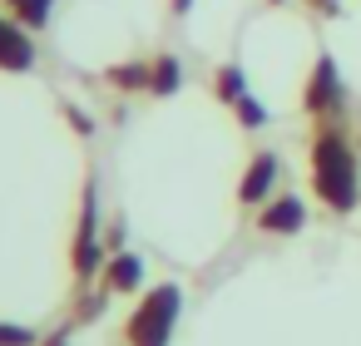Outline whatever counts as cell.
<instances>
[{"mask_svg": "<svg viewBox=\"0 0 361 346\" xmlns=\"http://www.w3.org/2000/svg\"><path fill=\"white\" fill-rule=\"evenodd\" d=\"M0 11H6L16 25H25L30 35H40L55 20V0H0Z\"/></svg>", "mask_w": 361, "mask_h": 346, "instance_id": "obj_11", "label": "cell"}, {"mask_svg": "<svg viewBox=\"0 0 361 346\" xmlns=\"http://www.w3.org/2000/svg\"><path fill=\"white\" fill-rule=\"evenodd\" d=\"M213 99L218 104H238V99H247V75H243V65L238 60H228V65H218L213 70Z\"/></svg>", "mask_w": 361, "mask_h": 346, "instance_id": "obj_12", "label": "cell"}, {"mask_svg": "<svg viewBox=\"0 0 361 346\" xmlns=\"http://www.w3.org/2000/svg\"><path fill=\"white\" fill-rule=\"evenodd\" d=\"M307 168H312V198L326 213H336V218L356 213V203H361V159H356L341 119H317L312 124Z\"/></svg>", "mask_w": 361, "mask_h": 346, "instance_id": "obj_1", "label": "cell"}, {"mask_svg": "<svg viewBox=\"0 0 361 346\" xmlns=\"http://www.w3.org/2000/svg\"><path fill=\"white\" fill-rule=\"evenodd\" d=\"M277 178H282V159H277L272 149L247 154V168H243V178H238V203L257 213V208L277 193Z\"/></svg>", "mask_w": 361, "mask_h": 346, "instance_id": "obj_5", "label": "cell"}, {"mask_svg": "<svg viewBox=\"0 0 361 346\" xmlns=\"http://www.w3.org/2000/svg\"><path fill=\"white\" fill-rule=\"evenodd\" d=\"M60 114H65V124H70L80 139H90V134H94V119H90L80 104H70V99H65V104H60Z\"/></svg>", "mask_w": 361, "mask_h": 346, "instance_id": "obj_15", "label": "cell"}, {"mask_svg": "<svg viewBox=\"0 0 361 346\" xmlns=\"http://www.w3.org/2000/svg\"><path fill=\"white\" fill-rule=\"evenodd\" d=\"M35 65H40V50H35L30 30L0 11V75H30Z\"/></svg>", "mask_w": 361, "mask_h": 346, "instance_id": "obj_7", "label": "cell"}, {"mask_svg": "<svg viewBox=\"0 0 361 346\" xmlns=\"http://www.w3.org/2000/svg\"><path fill=\"white\" fill-rule=\"evenodd\" d=\"M302 228H307V198H297V193H272L257 208V233L262 237H297Z\"/></svg>", "mask_w": 361, "mask_h": 346, "instance_id": "obj_6", "label": "cell"}, {"mask_svg": "<svg viewBox=\"0 0 361 346\" xmlns=\"http://www.w3.org/2000/svg\"><path fill=\"white\" fill-rule=\"evenodd\" d=\"M183 89V60L173 50H159L149 60V99H173Z\"/></svg>", "mask_w": 361, "mask_h": 346, "instance_id": "obj_9", "label": "cell"}, {"mask_svg": "<svg viewBox=\"0 0 361 346\" xmlns=\"http://www.w3.org/2000/svg\"><path fill=\"white\" fill-rule=\"evenodd\" d=\"M40 346H70V331H50V336H45Z\"/></svg>", "mask_w": 361, "mask_h": 346, "instance_id": "obj_18", "label": "cell"}, {"mask_svg": "<svg viewBox=\"0 0 361 346\" xmlns=\"http://www.w3.org/2000/svg\"><path fill=\"white\" fill-rule=\"evenodd\" d=\"M45 336L35 326H20V321H0V346H40Z\"/></svg>", "mask_w": 361, "mask_h": 346, "instance_id": "obj_14", "label": "cell"}, {"mask_svg": "<svg viewBox=\"0 0 361 346\" xmlns=\"http://www.w3.org/2000/svg\"><path fill=\"white\" fill-rule=\"evenodd\" d=\"M169 11H173V16H178V20H183V16H188V11H193V0H169Z\"/></svg>", "mask_w": 361, "mask_h": 346, "instance_id": "obj_19", "label": "cell"}, {"mask_svg": "<svg viewBox=\"0 0 361 346\" xmlns=\"http://www.w3.org/2000/svg\"><path fill=\"white\" fill-rule=\"evenodd\" d=\"M104 247H109V252H124V218H119V213L104 223Z\"/></svg>", "mask_w": 361, "mask_h": 346, "instance_id": "obj_16", "label": "cell"}, {"mask_svg": "<svg viewBox=\"0 0 361 346\" xmlns=\"http://www.w3.org/2000/svg\"><path fill=\"white\" fill-rule=\"evenodd\" d=\"M109 262L104 247V203H99V178L85 173L80 183V208H75V228H70V272H75V292L94 287L99 272Z\"/></svg>", "mask_w": 361, "mask_h": 346, "instance_id": "obj_2", "label": "cell"}, {"mask_svg": "<svg viewBox=\"0 0 361 346\" xmlns=\"http://www.w3.org/2000/svg\"><path fill=\"white\" fill-rule=\"evenodd\" d=\"M144 277H149V262L124 247V252H109V262H104L94 287H104L109 297H134V292H144Z\"/></svg>", "mask_w": 361, "mask_h": 346, "instance_id": "obj_8", "label": "cell"}, {"mask_svg": "<svg viewBox=\"0 0 361 346\" xmlns=\"http://www.w3.org/2000/svg\"><path fill=\"white\" fill-rule=\"evenodd\" d=\"M183 316V287L178 282H154L149 292H139L134 311L124 316V341L129 346H169Z\"/></svg>", "mask_w": 361, "mask_h": 346, "instance_id": "obj_3", "label": "cell"}, {"mask_svg": "<svg viewBox=\"0 0 361 346\" xmlns=\"http://www.w3.org/2000/svg\"><path fill=\"white\" fill-rule=\"evenodd\" d=\"M341 109H346V85H341L336 60L322 50L307 70V85H302V114L317 124V119H341Z\"/></svg>", "mask_w": 361, "mask_h": 346, "instance_id": "obj_4", "label": "cell"}, {"mask_svg": "<svg viewBox=\"0 0 361 346\" xmlns=\"http://www.w3.org/2000/svg\"><path fill=\"white\" fill-rule=\"evenodd\" d=\"M267 6H282V0H267Z\"/></svg>", "mask_w": 361, "mask_h": 346, "instance_id": "obj_20", "label": "cell"}, {"mask_svg": "<svg viewBox=\"0 0 361 346\" xmlns=\"http://www.w3.org/2000/svg\"><path fill=\"white\" fill-rule=\"evenodd\" d=\"M233 114H238V124H243L247 134L267 124V104H262V99H252V94H247V99H238V104H233Z\"/></svg>", "mask_w": 361, "mask_h": 346, "instance_id": "obj_13", "label": "cell"}, {"mask_svg": "<svg viewBox=\"0 0 361 346\" xmlns=\"http://www.w3.org/2000/svg\"><path fill=\"white\" fill-rule=\"evenodd\" d=\"M104 85L114 94H149V60H119V65H109Z\"/></svg>", "mask_w": 361, "mask_h": 346, "instance_id": "obj_10", "label": "cell"}, {"mask_svg": "<svg viewBox=\"0 0 361 346\" xmlns=\"http://www.w3.org/2000/svg\"><path fill=\"white\" fill-rule=\"evenodd\" d=\"M302 6H312V11H322V16H336L341 0H302Z\"/></svg>", "mask_w": 361, "mask_h": 346, "instance_id": "obj_17", "label": "cell"}]
</instances>
